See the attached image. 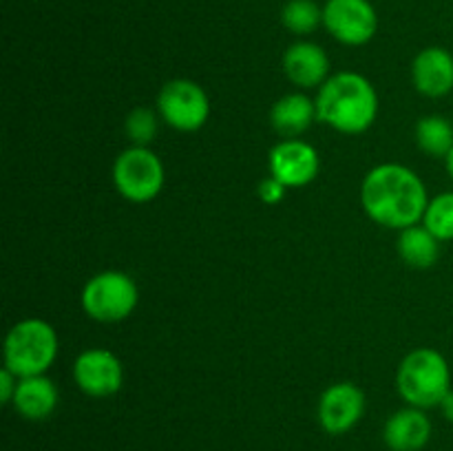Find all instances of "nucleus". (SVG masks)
<instances>
[{
  "mask_svg": "<svg viewBox=\"0 0 453 451\" xmlns=\"http://www.w3.org/2000/svg\"><path fill=\"white\" fill-rule=\"evenodd\" d=\"M427 203L425 181L403 164H379L363 177L361 206L383 228L401 233L410 226L423 224Z\"/></svg>",
  "mask_w": 453,
  "mask_h": 451,
  "instance_id": "1",
  "label": "nucleus"
},
{
  "mask_svg": "<svg viewBox=\"0 0 453 451\" xmlns=\"http://www.w3.org/2000/svg\"><path fill=\"white\" fill-rule=\"evenodd\" d=\"M317 119L343 135H361L379 115V93L361 73L341 71L319 87Z\"/></svg>",
  "mask_w": 453,
  "mask_h": 451,
  "instance_id": "2",
  "label": "nucleus"
},
{
  "mask_svg": "<svg viewBox=\"0 0 453 451\" xmlns=\"http://www.w3.org/2000/svg\"><path fill=\"white\" fill-rule=\"evenodd\" d=\"M396 389L410 407L425 411L441 407L453 389L449 363L434 348L411 349L398 365Z\"/></svg>",
  "mask_w": 453,
  "mask_h": 451,
  "instance_id": "3",
  "label": "nucleus"
},
{
  "mask_svg": "<svg viewBox=\"0 0 453 451\" xmlns=\"http://www.w3.org/2000/svg\"><path fill=\"white\" fill-rule=\"evenodd\" d=\"M60 340L56 327L44 318H22L4 336V367L18 378L42 376L58 358Z\"/></svg>",
  "mask_w": 453,
  "mask_h": 451,
  "instance_id": "4",
  "label": "nucleus"
},
{
  "mask_svg": "<svg viewBox=\"0 0 453 451\" xmlns=\"http://www.w3.org/2000/svg\"><path fill=\"white\" fill-rule=\"evenodd\" d=\"M140 303V287L131 274L122 270H102L82 287L80 305L84 314L97 323L127 321Z\"/></svg>",
  "mask_w": 453,
  "mask_h": 451,
  "instance_id": "5",
  "label": "nucleus"
},
{
  "mask_svg": "<svg viewBox=\"0 0 453 451\" xmlns=\"http://www.w3.org/2000/svg\"><path fill=\"white\" fill-rule=\"evenodd\" d=\"M164 162L149 146H131L113 162V186L127 202L149 203L164 190Z\"/></svg>",
  "mask_w": 453,
  "mask_h": 451,
  "instance_id": "6",
  "label": "nucleus"
},
{
  "mask_svg": "<svg viewBox=\"0 0 453 451\" xmlns=\"http://www.w3.org/2000/svg\"><path fill=\"white\" fill-rule=\"evenodd\" d=\"M157 113L175 131L195 133L211 119V97L195 80H168L157 93Z\"/></svg>",
  "mask_w": 453,
  "mask_h": 451,
  "instance_id": "7",
  "label": "nucleus"
},
{
  "mask_svg": "<svg viewBox=\"0 0 453 451\" xmlns=\"http://www.w3.org/2000/svg\"><path fill=\"white\" fill-rule=\"evenodd\" d=\"M323 27L336 42L363 47L379 29V16L370 0H327L323 7Z\"/></svg>",
  "mask_w": 453,
  "mask_h": 451,
  "instance_id": "8",
  "label": "nucleus"
},
{
  "mask_svg": "<svg viewBox=\"0 0 453 451\" xmlns=\"http://www.w3.org/2000/svg\"><path fill=\"white\" fill-rule=\"evenodd\" d=\"M73 380L80 392L87 396L109 398L122 389L124 363L111 349H84L73 363Z\"/></svg>",
  "mask_w": 453,
  "mask_h": 451,
  "instance_id": "9",
  "label": "nucleus"
},
{
  "mask_svg": "<svg viewBox=\"0 0 453 451\" xmlns=\"http://www.w3.org/2000/svg\"><path fill=\"white\" fill-rule=\"evenodd\" d=\"M268 171L286 188H303L319 177L321 157L312 144L303 140H281L268 155Z\"/></svg>",
  "mask_w": 453,
  "mask_h": 451,
  "instance_id": "10",
  "label": "nucleus"
},
{
  "mask_svg": "<svg viewBox=\"0 0 453 451\" xmlns=\"http://www.w3.org/2000/svg\"><path fill=\"white\" fill-rule=\"evenodd\" d=\"M365 414V394L349 380L330 385L319 398V424L330 436H343L361 423Z\"/></svg>",
  "mask_w": 453,
  "mask_h": 451,
  "instance_id": "11",
  "label": "nucleus"
},
{
  "mask_svg": "<svg viewBox=\"0 0 453 451\" xmlns=\"http://www.w3.org/2000/svg\"><path fill=\"white\" fill-rule=\"evenodd\" d=\"M411 82L425 97H445L453 91V56L442 47H427L411 62Z\"/></svg>",
  "mask_w": 453,
  "mask_h": 451,
  "instance_id": "12",
  "label": "nucleus"
},
{
  "mask_svg": "<svg viewBox=\"0 0 453 451\" xmlns=\"http://www.w3.org/2000/svg\"><path fill=\"white\" fill-rule=\"evenodd\" d=\"M283 73L299 88L321 87L330 78V57L317 42L299 40L283 53Z\"/></svg>",
  "mask_w": 453,
  "mask_h": 451,
  "instance_id": "13",
  "label": "nucleus"
},
{
  "mask_svg": "<svg viewBox=\"0 0 453 451\" xmlns=\"http://www.w3.org/2000/svg\"><path fill=\"white\" fill-rule=\"evenodd\" d=\"M432 438V420L418 407L394 411L383 427V440L392 451H420Z\"/></svg>",
  "mask_w": 453,
  "mask_h": 451,
  "instance_id": "14",
  "label": "nucleus"
},
{
  "mask_svg": "<svg viewBox=\"0 0 453 451\" xmlns=\"http://www.w3.org/2000/svg\"><path fill=\"white\" fill-rule=\"evenodd\" d=\"M58 398H60V394H58L56 383L47 374L27 376V378L18 380L16 396H13L12 405L22 418L40 423V420H47L56 411Z\"/></svg>",
  "mask_w": 453,
  "mask_h": 451,
  "instance_id": "15",
  "label": "nucleus"
},
{
  "mask_svg": "<svg viewBox=\"0 0 453 451\" xmlns=\"http://www.w3.org/2000/svg\"><path fill=\"white\" fill-rule=\"evenodd\" d=\"M317 119V104L305 93H288L270 109V124L283 140H296Z\"/></svg>",
  "mask_w": 453,
  "mask_h": 451,
  "instance_id": "16",
  "label": "nucleus"
},
{
  "mask_svg": "<svg viewBox=\"0 0 453 451\" xmlns=\"http://www.w3.org/2000/svg\"><path fill=\"white\" fill-rule=\"evenodd\" d=\"M441 243L423 224L410 226L398 234V255L411 268L427 270L436 265L441 256Z\"/></svg>",
  "mask_w": 453,
  "mask_h": 451,
  "instance_id": "17",
  "label": "nucleus"
},
{
  "mask_svg": "<svg viewBox=\"0 0 453 451\" xmlns=\"http://www.w3.org/2000/svg\"><path fill=\"white\" fill-rule=\"evenodd\" d=\"M416 144L429 157L445 159L453 149V124L445 115H425L416 122Z\"/></svg>",
  "mask_w": 453,
  "mask_h": 451,
  "instance_id": "18",
  "label": "nucleus"
},
{
  "mask_svg": "<svg viewBox=\"0 0 453 451\" xmlns=\"http://www.w3.org/2000/svg\"><path fill=\"white\" fill-rule=\"evenodd\" d=\"M281 22L290 34L310 35L323 25V9L314 0H290L283 7Z\"/></svg>",
  "mask_w": 453,
  "mask_h": 451,
  "instance_id": "19",
  "label": "nucleus"
},
{
  "mask_svg": "<svg viewBox=\"0 0 453 451\" xmlns=\"http://www.w3.org/2000/svg\"><path fill=\"white\" fill-rule=\"evenodd\" d=\"M423 226L438 241H453V190L429 199Z\"/></svg>",
  "mask_w": 453,
  "mask_h": 451,
  "instance_id": "20",
  "label": "nucleus"
},
{
  "mask_svg": "<svg viewBox=\"0 0 453 451\" xmlns=\"http://www.w3.org/2000/svg\"><path fill=\"white\" fill-rule=\"evenodd\" d=\"M159 113H155L153 109H146V106H137L124 119V131H127L128 140L133 146H149L150 141L157 135L159 126Z\"/></svg>",
  "mask_w": 453,
  "mask_h": 451,
  "instance_id": "21",
  "label": "nucleus"
},
{
  "mask_svg": "<svg viewBox=\"0 0 453 451\" xmlns=\"http://www.w3.org/2000/svg\"><path fill=\"white\" fill-rule=\"evenodd\" d=\"M286 193H288L286 186H283L279 180H274L273 175L261 180L259 186H257V195H259L261 202L268 203V206H277V203H281L283 199H286Z\"/></svg>",
  "mask_w": 453,
  "mask_h": 451,
  "instance_id": "22",
  "label": "nucleus"
},
{
  "mask_svg": "<svg viewBox=\"0 0 453 451\" xmlns=\"http://www.w3.org/2000/svg\"><path fill=\"white\" fill-rule=\"evenodd\" d=\"M18 376L13 374L12 370H7V367L3 365V370H0V401H3V405H12L13 402V396H16V389H18Z\"/></svg>",
  "mask_w": 453,
  "mask_h": 451,
  "instance_id": "23",
  "label": "nucleus"
},
{
  "mask_svg": "<svg viewBox=\"0 0 453 451\" xmlns=\"http://www.w3.org/2000/svg\"><path fill=\"white\" fill-rule=\"evenodd\" d=\"M441 409H442V414H445V418L449 420V423L453 424V389H451L449 394H447L445 401H442Z\"/></svg>",
  "mask_w": 453,
  "mask_h": 451,
  "instance_id": "24",
  "label": "nucleus"
},
{
  "mask_svg": "<svg viewBox=\"0 0 453 451\" xmlns=\"http://www.w3.org/2000/svg\"><path fill=\"white\" fill-rule=\"evenodd\" d=\"M445 168H447V172H449V177L453 181V149L449 150V155L445 157Z\"/></svg>",
  "mask_w": 453,
  "mask_h": 451,
  "instance_id": "25",
  "label": "nucleus"
}]
</instances>
